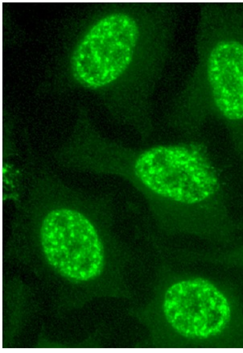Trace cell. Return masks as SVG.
<instances>
[{"instance_id": "cell-1", "label": "cell", "mask_w": 243, "mask_h": 353, "mask_svg": "<svg viewBox=\"0 0 243 353\" xmlns=\"http://www.w3.org/2000/svg\"><path fill=\"white\" fill-rule=\"evenodd\" d=\"M135 172L145 187L162 198L207 212L218 204L221 181L201 145L151 148L137 159Z\"/></svg>"}, {"instance_id": "cell-2", "label": "cell", "mask_w": 243, "mask_h": 353, "mask_svg": "<svg viewBox=\"0 0 243 353\" xmlns=\"http://www.w3.org/2000/svg\"><path fill=\"white\" fill-rule=\"evenodd\" d=\"M139 37V26L127 14L103 17L76 48L71 59L74 79L90 89L111 84L130 65Z\"/></svg>"}, {"instance_id": "cell-3", "label": "cell", "mask_w": 243, "mask_h": 353, "mask_svg": "<svg viewBox=\"0 0 243 353\" xmlns=\"http://www.w3.org/2000/svg\"><path fill=\"white\" fill-rule=\"evenodd\" d=\"M41 242L47 261L65 279L87 281L102 274L103 243L82 213L67 208L50 212L42 223Z\"/></svg>"}, {"instance_id": "cell-4", "label": "cell", "mask_w": 243, "mask_h": 353, "mask_svg": "<svg viewBox=\"0 0 243 353\" xmlns=\"http://www.w3.org/2000/svg\"><path fill=\"white\" fill-rule=\"evenodd\" d=\"M163 310L167 321L187 338L207 339L221 334L231 319L225 295L202 279L179 281L167 290Z\"/></svg>"}, {"instance_id": "cell-5", "label": "cell", "mask_w": 243, "mask_h": 353, "mask_svg": "<svg viewBox=\"0 0 243 353\" xmlns=\"http://www.w3.org/2000/svg\"><path fill=\"white\" fill-rule=\"evenodd\" d=\"M208 80L214 108L231 123L243 122V45L219 42L209 54Z\"/></svg>"}]
</instances>
